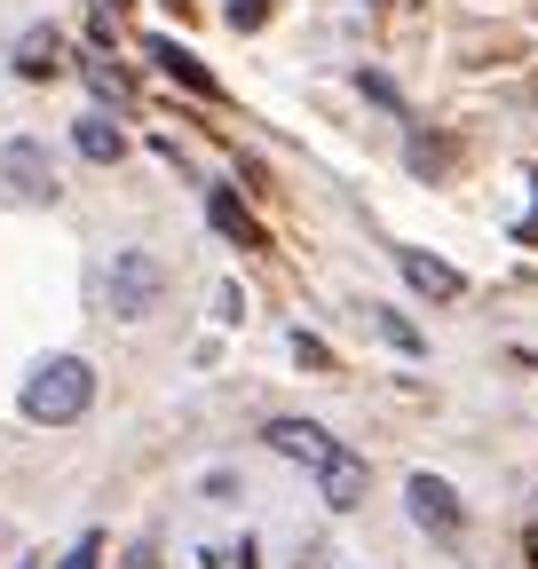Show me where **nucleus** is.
I'll return each instance as SVG.
<instances>
[{"label": "nucleus", "mask_w": 538, "mask_h": 569, "mask_svg": "<svg viewBox=\"0 0 538 569\" xmlns=\"http://www.w3.org/2000/svg\"><path fill=\"white\" fill-rule=\"evenodd\" d=\"M357 88H365V96H372V103H388V111H404V103H396V88H388V80H380V71H365V80H357Z\"/></svg>", "instance_id": "obj_17"}, {"label": "nucleus", "mask_w": 538, "mask_h": 569, "mask_svg": "<svg viewBox=\"0 0 538 569\" xmlns=\"http://www.w3.org/2000/svg\"><path fill=\"white\" fill-rule=\"evenodd\" d=\"M24 569H48V561H24Z\"/></svg>", "instance_id": "obj_19"}, {"label": "nucleus", "mask_w": 538, "mask_h": 569, "mask_svg": "<svg viewBox=\"0 0 538 569\" xmlns=\"http://www.w3.org/2000/svg\"><path fill=\"white\" fill-rule=\"evenodd\" d=\"M63 71V40L48 32V24H32L24 40H17V80H56Z\"/></svg>", "instance_id": "obj_9"}, {"label": "nucleus", "mask_w": 538, "mask_h": 569, "mask_svg": "<svg viewBox=\"0 0 538 569\" xmlns=\"http://www.w3.org/2000/svg\"><path fill=\"white\" fill-rule=\"evenodd\" d=\"M119 569H159V538H134V546L119 553Z\"/></svg>", "instance_id": "obj_15"}, {"label": "nucleus", "mask_w": 538, "mask_h": 569, "mask_svg": "<svg viewBox=\"0 0 538 569\" xmlns=\"http://www.w3.org/2000/svg\"><path fill=\"white\" fill-rule=\"evenodd\" d=\"M261 443L278 451V459H293V467H309V475H325L332 459H341V443H332L317 419H269V436H261Z\"/></svg>", "instance_id": "obj_5"}, {"label": "nucleus", "mask_w": 538, "mask_h": 569, "mask_svg": "<svg viewBox=\"0 0 538 569\" xmlns=\"http://www.w3.org/2000/svg\"><path fill=\"white\" fill-rule=\"evenodd\" d=\"M365 9H388V0H365Z\"/></svg>", "instance_id": "obj_18"}, {"label": "nucleus", "mask_w": 538, "mask_h": 569, "mask_svg": "<svg viewBox=\"0 0 538 569\" xmlns=\"http://www.w3.org/2000/svg\"><path fill=\"white\" fill-rule=\"evenodd\" d=\"M151 63L167 71V80H182L190 96H215V71H207V63H198L190 48H175V40H151Z\"/></svg>", "instance_id": "obj_10"}, {"label": "nucleus", "mask_w": 538, "mask_h": 569, "mask_svg": "<svg viewBox=\"0 0 538 569\" xmlns=\"http://www.w3.org/2000/svg\"><path fill=\"white\" fill-rule=\"evenodd\" d=\"M72 142H80V159H96V167H111V159L127 151V134H119V127H111L103 111H88V119L72 127Z\"/></svg>", "instance_id": "obj_11"}, {"label": "nucleus", "mask_w": 538, "mask_h": 569, "mask_svg": "<svg viewBox=\"0 0 538 569\" xmlns=\"http://www.w3.org/2000/svg\"><path fill=\"white\" fill-rule=\"evenodd\" d=\"M261 17H269V0H230V24L238 32H261Z\"/></svg>", "instance_id": "obj_14"}, {"label": "nucleus", "mask_w": 538, "mask_h": 569, "mask_svg": "<svg viewBox=\"0 0 538 569\" xmlns=\"http://www.w3.org/2000/svg\"><path fill=\"white\" fill-rule=\"evenodd\" d=\"M207 222H215L230 246H246V253H261V246H269V238H261V222H253V213H246L230 190H207Z\"/></svg>", "instance_id": "obj_8"}, {"label": "nucleus", "mask_w": 538, "mask_h": 569, "mask_svg": "<svg viewBox=\"0 0 538 569\" xmlns=\"http://www.w3.org/2000/svg\"><path fill=\"white\" fill-rule=\"evenodd\" d=\"M24 419L32 427H72L88 403H96V365H88V356H48V365L24 380Z\"/></svg>", "instance_id": "obj_1"}, {"label": "nucleus", "mask_w": 538, "mask_h": 569, "mask_svg": "<svg viewBox=\"0 0 538 569\" xmlns=\"http://www.w3.org/2000/svg\"><path fill=\"white\" fill-rule=\"evenodd\" d=\"M56 569H103V538H96V530H88V538H80V546H72V553H63V561H56Z\"/></svg>", "instance_id": "obj_13"}, {"label": "nucleus", "mask_w": 538, "mask_h": 569, "mask_svg": "<svg viewBox=\"0 0 538 569\" xmlns=\"http://www.w3.org/2000/svg\"><path fill=\"white\" fill-rule=\"evenodd\" d=\"M380 332H388L396 348H420V332H412V325H404V317H388V309H380Z\"/></svg>", "instance_id": "obj_16"}, {"label": "nucleus", "mask_w": 538, "mask_h": 569, "mask_svg": "<svg viewBox=\"0 0 538 569\" xmlns=\"http://www.w3.org/2000/svg\"><path fill=\"white\" fill-rule=\"evenodd\" d=\"M0 182H9L24 206H56V167H48V151H40V142L32 134H9V142H0Z\"/></svg>", "instance_id": "obj_3"}, {"label": "nucleus", "mask_w": 538, "mask_h": 569, "mask_svg": "<svg viewBox=\"0 0 538 569\" xmlns=\"http://www.w3.org/2000/svg\"><path fill=\"white\" fill-rule=\"evenodd\" d=\"M159 293H167V269H159V253H111L103 301H111V317H119V325H143V317L159 309Z\"/></svg>", "instance_id": "obj_2"}, {"label": "nucleus", "mask_w": 538, "mask_h": 569, "mask_svg": "<svg viewBox=\"0 0 538 569\" xmlns=\"http://www.w3.org/2000/svg\"><path fill=\"white\" fill-rule=\"evenodd\" d=\"M80 80H88V88H96V96H103V103H127V71H119V63H111V56H103V48H96V56H88V63H80Z\"/></svg>", "instance_id": "obj_12"}, {"label": "nucleus", "mask_w": 538, "mask_h": 569, "mask_svg": "<svg viewBox=\"0 0 538 569\" xmlns=\"http://www.w3.org/2000/svg\"><path fill=\"white\" fill-rule=\"evenodd\" d=\"M404 507H412V522L428 538H459L467 530V507H459V490L444 475H412V482H404Z\"/></svg>", "instance_id": "obj_4"}, {"label": "nucleus", "mask_w": 538, "mask_h": 569, "mask_svg": "<svg viewBox=\"0 0 538 569\" xmlns=\"http://www.w3.org/2000/svg\"><path fill=\"white\" fill-rule=\"evenodd\" d=\"M365 490H372V475H365V459H357V451H341V459H332V467L317 475V498H325L332 515H349V507H365Z\"/></svg>", "instance_id": "obj_6"}, {"label": "nucleus", "mask_w": 538, "mask_h": 569, "mask_svg": "<svg viewBox=\"0 0 538 569\" xmlns=\"http://www.w3.org/2000/svg\"><path fill=\"white\" fill-rule=\"evenodd\" d=\"M396 269H404V284H412V293L459 301V269H451V261H436V253H396Z\"/></svg>", "instance_id": "obj_7"}]
</instances>
